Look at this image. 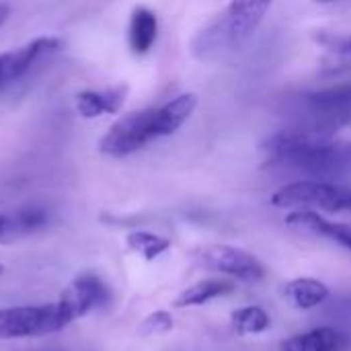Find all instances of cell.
<instances>
[{"mask_svg": "<svg viewBox=\"0 0 351 351\" xmlns=\"http://www.w3.org/2000/svg\"><path fill=\"white\" fill-rule=\"evenodd\" d=\"M286 224L294 230L306 232V234H315V237H325L331 239L335 243H339L341 247H346L351 251V226L350 224H341V222H331L327 218H323L321 214L313 212V210H296L286 218Z\"/></svg>", "mask_w": 351, "mask_h": 351, "instance_id": "30bf717a", "label": "cell"}, {"mask_svg": "<svg viewBox=\"0 0 351 351\" xmlns=\"http://www.w3.org/2000/svg\"><path fill=\"white\" fill-rule=\"evenodd\" d=\"M2 271H4V265H2V263H0V274H2Z\"/></svg>", "mask_w": 351, "mask_h": 351, "instance_id": "cb8c5ba5", "label": "cell"}, {"mask_svg": "<svg viewBox=\"0 0 351 351\" xmlns=\"http://www.w3.org/2000/svg\"><path fill=\"white\" fill-rule=\"evenodd\" d=\"M265 165L306 175L313 181H329L351 175V142L311 125L294 123L269 136L263 146Z\"/></svg>", "mask_w": 351, "mask_h": 351, "instance_id": "6da1fadb", "label": "cell"}, {"mask_svg": "<svg viewBox=\"0 0 351 351\" xmlns=\"http://www.w3.org/2000/svg\"><path fill=\"white\" fill-rule=\"evenodd\" d=\"M47 212L41 208H25L16 214H10V228H12V241L35 232L37 228L45 226Z\"/></svg>", "mask_w": 351, "mask_h": 351, "instance_id": "ac0fdd59", "label": "cell"}, {"mask_svg": "<svg viewBox=\"0 0 351 351\" xmlns=\"http://www.w3.org/2000/svg\"><path fill=\"white\" fill-rule=\"evenodd\" d=\"M60 300L68 308L72 319H78V317H84V315L109 304L111 290L99 276L86 271L72 280V284L60 296Z\"/></svg>", "mask_w": 351, "mask_h": 351, "instance_id": "ba28073f", "label": "cell"}, {"mask_svg": "<svg viewBox=\"0 0 351 351\" xmlns=\"http://www.w3.org/2000/svg\"><path fill=\"white\" fill-rule=\"evenodd\" d=\"M128 247L134 253H138L140 257L152 261V259H156L158 255H162L171 247V241L165 239V237H158L154 232L136 230V232L128 234Z\"/></svg>", "mask_w": 351, "mask_h": 351, "instance_id": "e0dca14e", "label": "cell"}, {"mask_svg": "<svg viewBox=\"0 0 351 351\" xmlns=\"http://www.w3.org/2000/svg\"><path fill=\"white\" fill-rule=\"evenodd\" d=\"M128 86H113L107 90H82L76 95V109L80 117L93 119L103 113H117L125 101Z\"/></svg>", "mask_w": 351, "mask_h": 351, "instance_id": "8fae6325", "label": "cell"}, {"mask_svg": "<svg viewBox=\"0 0 351 351\" xmlns=\"http://www.w3.org/2000/svg\"><path fill=\"white\" fill-rule=\"evenodd\" d=\"M276 208H319L327 212H351V187L331 181H294L271 195Z\"/></svg>", "mask_w": 351, "mask_h": 351, "instance_id": "8992f818", "label": "cell"}, {"mask_svg": "<svg viewBox=\"0 0 351 351\" xmlns=\"http://www.w3.org/2000/svg\"><path fill=\"white\" fill-rule=\"evenodd\" d=\"M234 284L226 280H204L197 282L189 288H185L173 302L175 308H185V306H202L208 304L210 300H216L220 296L232 294Z\"/></svg>", "mask_w": 351, "mask_h": 351, "instance_id": "5bb4252c", "label": "cell"}, {"mask_svg": "<svg viewBox=\"0 0 351 351\" xmlns=\"http://www.w3.org/2000/svg\"><path fill=\"white\" fill-rule=\"evenodd\" d=\"M296 123L335 134L351 123V82L306 93L296 103Z\"/></svg>", "mask_w": 351, "mask_h": 351, "instance_id": "5b68a950", "label": "cell"}, {"mask_svg": "<svg viewBox=\"0 0 351 351\" xmlns=\"http://www.w3.org/2000/svg\"><path fill=\"white\" fill-rule=\"evenodd\" d=\"M173 329V317L167 311H154L150 313L138 327V333L142 337H150V335H165Z\"/></svg>", "mask_w": 351, "mask_h": 351, "instance_id": "d6986e66", "label": "cell"}, {"mask_svg": "<svg viewBox=\"0 0 351 351\" xmlns=\"http://www.w3.org/2000/svg\"><path fill=\"white\" fill-rule=\"evenodd\" d=\"M286 298L300 311H311L319 304H323L329 298V288L327 284L313 280V278H298L292 280L286 290H284Z\"/></svg>", "mask_w": 351, "mask_h": 351, "instance_id": "9a60e30c", "label": "cell"}, {"mask_svg": "<svg viewBox=\"0 0 351 351\" xmlns=\"http://www.w3.org/2000/svg\"><path fill=\"white\" fill-rule=\"evenodd\" d=\"M60 45L62 41L58 37H37L16 49L0 53V90L21 80L41 56L60 49Z\"/></svg>", "mask_w": 351, "mask_h": 351, "instance_id": "9c48e42d", "label": "cell"}, {"mask_svg": "<svg viewBox=\"0 0 351 351\" xmlns=\"http://www.w3.org/2000/svg\"><path fill=\"white\" fill-rule=\"evenodd\" d=\"M274 0H230V4L208 23L191 41L193 56L218 60L241 49L263 23Z\"/></svg>", "mask_w": 351, "mask_h": 351, "instance_id": "3957f363", "label": "cell"}, {"mask_svg": "<svg viewBox=\"0 0 351 351\" xmlns=\"http://www.w3.org/2000/svg\"><path fill=\"white\" fill-rule=\"evenodd\" d=\"M195 107L197 97L193 93H183L165 105L128 113L119 117L101 138L99 150L111 158H125L146 148L150 142L175 134L191 117Z\"/></svg>", "mask_w": 351, "mask_h": 351, "instance_id": "7a4b0ae2", "label": "cell"}, {"mask_svg": "<svg viewBox=\"0 0 351 351\" xmlns=\"http://www.w3.org/2000/svg\"><path fill=\"white\" fill-rule=\"evenodd\" d=\"M0 243H12L10 214H0Z\"/></svg>", "mask_w": 351, "mask_h": 351, "instance_id": "ffe728a7", "label": "cell"}, {"mask_svg": "<svg viewBox=\"0 0 351 351\" xmlns=\"http://www.w3.org/2000/svg\"><path fill=\"white\" fill-rule=\"evenodd\" d=\"M348 348V337L333 327H321L302 335L286 339L280 351H343Z\"/></svg>", "mask_w": 351, "mask_h": 351, "instance_id": "4fadbf2b", "label": "cell"}, {"mask_svg": "<svg viewBox=\"0 0 351 351\" xmlns=\"http://www.w3.org/2000/svg\"><path fill=\"white\" fill-rule=\"evenodd\" d=\"M230 323L237 335H257L269 329L271 319L261 306H245L230 315Z\"/></svg>", "mask_w": 351, "mask_h": 351, "instance_id": "2e32d148", "label": "cell"}, {"mask_svg": "<svg viewBox=\"0 0 351 351\" xmlns=\"http://www.w3.org/2000/svg\"><path fill=\"white\" fill-rule=\"evenodd\" d=\"M341 51H346V53H348V58L351 60V39L346 41V45H343V49H341Z\"/></svg>", "mask_w": 351, "mask_h": 351, "instance_id": "7402d4cb", "label": "cell"}, {"mask_svg": "<svg viewBox=\"0 0 351 351\" xmlns=\"http://www.w3.org/2000/svg\"><path fill=\"white\" fill-rule=\"evenodd\" d=\"M317 2H335V0H317Z\"/></svg>", "mask_w": 351, "mask_h": 351, "instance_id": "603a6c76", "label": "cell"}, {"mask_svg": "<svg viewBox=\"0 0 351 351\" xmlns=\"http://www.w3.org/2000/svg\"><path fill=\"white\" fill-rule=\"evenodd\" d=\"M8 14H10V6L8 4H0V27L4 25V21L8 19Z\"/></svg>", "mask_w": 351, "mask_h": 351, "instance_id": "44dd1931", "label": "cell"}, {"mask_svg": "<svg viewBox=\"0 0 351 351\" xmlns=\"http://www.w3.org/2000/svg\"><path fill=\"white\" fill-rule=\"evenodd\" d=\"M202 263L208 269L232 276L241 282H259L265 278V269L261 265V261L237 247H228V245H214L204 249L202 253Z\"/></svg>", "mask_w": 351, "mask_h": 351, "instance_id": "52a82bcc", "label": "cell"}, {"mask_svg": "<svg viewBox=\"0 0 351 351\" xmlns=\"http://www.w3.org/2000/svg\"><path fill=\"white\" fill-rule=\"evenodd\" d=\"M68 308L58 302L37 304V306H10L0 308V339H25V337H43L56 331H62L72 323Z\"/></svg>", "mask_w": 351, "mask_h": 351, "instance_id": "277c9868", "label": "cell"}, {"mask_svg": "<svg viewBox=\"0 0 351 351\" xmlns=\"http://www.w3.org/2000/svg\"><path fill=\"white\" fill-rule=\"evenodd\" d=\"M158 35V19L146 6H136L128 25V43L136 56H144L152 49Z\"/></svg>", "mask_w": 351, "mask_h": 351, "instance_id": "7c38bea8", "label": "cell"}]
</instances>
